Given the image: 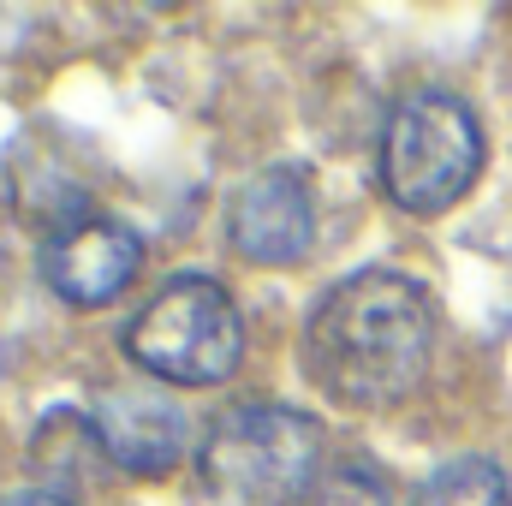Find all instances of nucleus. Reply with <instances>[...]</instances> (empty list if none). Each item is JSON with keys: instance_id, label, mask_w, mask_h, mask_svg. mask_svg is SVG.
<instances>
[{"instance_id": "f257e3e1", "label": "nucleus", "mask_w": 512, "mask_h": 506, "mask_svg": "<svg viewBox=\"0 0 512 506\" xmlns=\"http://www.w3.org/2000/svg\"><path fill=\"white\" fill-rule=\"evenodd\" d=\"M435 358V304L399 268L340 280L304 328V370L334 405H399Z\"/></svg>"}, {"instance_id": "f03ea898", "label": "nucleus", "mask_w": 512, "mask_h": 506, "mask_svg": "<svg viewBox=\"0 0 512 506\" xmlns=\"http://www.w3.org/2000/svg\"><path fill=\"white\" fill-rule=\"evenodd\" d=\"M197 471L227 506H304L322 483V423L292 405H233L203 435Z\"/></svg>"}, {"instance_id": "7ed1b4c3", "label": "nucleus", "mask_w": 512, "mask_h": 506, "mask_svg": "<svg viewBox=\"0 0 512 506\" xmlns=\"http://www.w3.org/2000/svg\"><path fill=\"white\" fill-rule=\"evenodd\" d=\"M131 364L173 387H215L245 358V316L233 292L209 274L167 280L126 328Z\"/></svg>"}, {"instance_id": "20e7f679", "label": "nucleus", "mask_w": 512, "mask_h": 506, "mask_svg": "<svg viewBox=\"0 0 512 506\" xmlns=\"http://www.w3.org/2000/svg\"><path fill=\"white\" fill-rule=\"evenodd\" d=\"M483 173V131L477 114L447 90L405 96L382 131V185L405 215L453 209Z\"/></svg>"}, {"instance_id": "39448f33", "label": "nucleus", "mask_w": 512, "mask_h": 506, "mask_svg": "<svg viewBox=\"0 0 512 506\" xmlns=\"http://www.w3.org/2000/svg\"><path fill=\"white\" fill-rule=\"evenodd\" d=\"M143 268V239L114 215H66L42 239V280L54 298L78 310H102Z\"/></svg>"}, {"instance_id": "423d86ee", "label": "nucleus", "mask_w": 512, "mask_h": 506, "mask_svg": "<svg viewBox=\"0 0 512 506\" xmlns=\"http://www.w3.org/2000/svg\"><path fill=\"white\" fill-rule=\"evenodd\" d=\"M227 245L262 262V268H286L316 245V191L298 167H268L245 179L227 203Z\"/></svg>"}, {"instance_id": "0eeeda50", "label": "nucleus", "mask_w": 512, "mask_h": 506, "mask_svg": "<svg viewBox=\"0 0 512 506\" xmlns=\"http://www.w3.org/2000/svg\"><path fill=\"white\" fill-rule=\"evenodd\" d=\"M90 429H96L108 465H120L131 477H167L185 459V411L149 387L102 393L90 411Z\"/></svg>"}, {"instance_id": "6e6552de", "label": "nucleus", "mask_w": 512, "mask_h": 506, "mask_svg": "<svg viewBox=\"0 0 512 506\" xmlns=\"http://www.w3.org/2000/svg\"><path fill=\"white\" fill-rule=\"evenodd\" d=\"M411 506H512L507 471L483 453H465V459H447L423 477V489L411 495Z\"/></svg>"}, {"instance_id": "1a4fd4ad", "label": "nucleus", "mask_w": 512, "mask_h": 506, "mask_svg": "<svg viewBox=\"0 0 512 506\" xmlns=\"http://www.w3.org/2000/svg\"><path fill=\"white\" fill-rule=\"evenodd\" d=\"M304 506H393V501H387V483L364 459H340V465L322 471V483L304 495Z\"/></svg>"}, {"instance_id": "9d476101", "label": "nucleus", "mask_w": 512, "mask_h": 506, "mask_svg": "<svg viewBox=\"0 0 512 506\" xmlns=\"http://www.w3.org/2000/svg\"><path fill=\"white\" fill-rule=\"evenodd\" d=\"M6 506H72L66 495H48V489H24V495H12Z\"/></svg>"}]
</instances>
